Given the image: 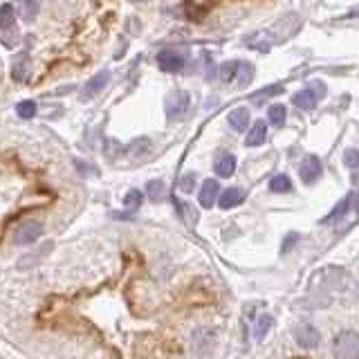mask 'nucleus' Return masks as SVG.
Listing matches in <instances>:
<instances>
[{
    "label": "nucleus",
    "mask_w": 359,
    "mask_h": 359,
    "mask_svg": "<svg viewBox=\"0 0 359 359\" xmlns=\"http://www.w3.org/2000/svg\"><path fill=\"white\" fill-rule=\"evenodd\" d=\"M146 193H149V198H151L153 202L164 200V195H166V184L162 182V180H151V182L146 184Z\"/></svg>",
    "instance_id": "nucleus-17"
},
{
    "label": "nucleus",
    "mask_w": 359,
    "mask_h": 359,
    "mask_svg": "<svg viewBox=\"0 0 359 359\" xmlns=\"http://www.w3.org/2000/svg\"><path fill=\"white\" fill-rule=\"evenodd\" d=\"M344 164H346L348 169H357V166H359V151H357V149H348V151L344 153Z\"/></svg>",
    "instance_id": "nucleus-25"
},
{
    "label": "nucleus",
    "mask_w": 359,
    "mask_h": 359,
    "mask_svg": "<svg viewBox=\"0 0 359 359\" xmlns=\"http://www.w3.org/2000/svg\"><path fill=\"white\" fill-rule=\"evenodd\" d=\"M108 81H110V72L108 70H101V72H97V75L92 77L86 84V92H84V99H90V97H95V95H99L101 90L108 86Z\"/></svg>",
    "instance_id": "nucleus-10"
},
{
    "label": "nucleus",
    "mask_w": 359,
    "mask_h": 359,
    "mask_svg": "<svg viewBox=\"0 0 359 359\" xmlns=\"http://www.w3.org/2000/svg\"><path fill=\"white\" fill-rule=\"evenodd\" d=\"M23 12H25V21H32V18H34V14L38 12V5H36V3L23 5Z\"/></svg>",
    "instance_id": "nucleus-26"
},
{
    "label": "nucleus",
    "mask_w": 359,
    "mask_h": 359,
    "mask_svg": "<svg viewBox=\"0 0 359 359\" xmlns=\"http://www.w3.org/2000/svg\"><path fill=\"white\" fill-rule=\"evenodd\" d=\"M16 112H18L21 119H32L36 115V101H21L18 106H16Z\"/></svg>",
    "instance_id": "nucleus-21"
},
{
    "label": "nucleus",
    "mask_w": 359,
    "mask_h": 359,
    "mask_svg": "<svg viewBox=\"0 0 359 359\" xmlns=\"http://www.w3.org/2000/svg\"><path fill=\"white\" fill-rule=\"evenodd\" d=\"M265 135H267L265 121H254L251 128H249V133H247V146H263Z\"/></svg>",
    "instance_id": "nucleus-13"
},
{
    "label": "nucleus",
    "mask_w": 359,
    "mask_h": 359,
    "mask_svg": "<svg viewBox=\"0 0 359 359\" xmlns=\"http://www.w3.org/2000/svg\"><path fill=\"white\" fill-rule=\"evenodd\" d=\"M189 103H191V97H189L186 90H171V92L166 95V101H164L166 115L171 119L184 115L186 108H189Z\"/></svg>",
    "instance_id": "nucleus-4"
},
{
    "label": "nucleus",
    "mask_w": 359,
    "mask_h": 359,
    "mask_svg": "<svg viewBox=\"0 0 359 359\" xmlns=\"http://www.w3.org/2000/svg\"><path fill=\"white\" fill-rule=\"evenodd\" d=\"M245 202V191L243 189H236V186H232V189H227L220 193V198H218V205L223 207V209H234V207H238Z\"/></svg>",
    "instance_id": "nucleus-11"
},
{
    "label": "nucleus",
    "mask_w": 359,
    "mask_h": 359,
    "mask_svg": "<svg viewBox=\"0 0 359 359\" xmlns=\"http://www.w3.org/2000/svg\"><path fill=\"white\" fill-rule=\"evenodd\" d=\"M236 75H238V63L227 61V63L220 65V79H223V81H232Z\"/></svg>",
    "instance_id": "nucleus-23"
},
{
    "label": "nucleus",
    "mask_w": 359,
    "mask_h": 359,
    "mask_svg": "<svg viewBox=\"0 0 359 359\" xmlns=\"http://www.w3.org/2000/svg\"><path fill=\"white\" fill-rule=\"evenodd\" d=\"M236 79H238L240 86H247L249 81L254 79V65L240 61V63H238V75H236Z\"/></svg>",
    "instance_id": "nucleus-19"
},
{
    "label": "nucleus",
    "mask_w": 359,
    "mask_h": 359,
    "mask_svg": "<svg viewBox=\"0 0 359 359\" xmlns=\"http://www.w3.org/2000/svg\"><path fill=\"white\" fill-rule=\"evenodd\" d=\"M40 234H43V225L40 223H23V225L16 227L14 243L16 245H32L40 238Z\"/></svg>",
    "instance_id": "nucleus-6"
},
{
    "label": "nucleus",
    "mask_w": 359,
    "mask_h": 359,
    "mask_svg": "<svg viewBox=\"0 0 359 359\" xmlns=\"http://www.w3.org/2000/svg\"><path fill=\"white\" fill-rule=\"evenodd\" d=\"M142 200H144V193H142V191L130 189V191L126 193V198H124V205H126L128 209H137V207L142 205Z\"/></svg>",
    "instance_id": "nucleus-24"
},
{
    "label": "nucleus",
    "mask_w": 359,
    "mask_h": 359,
    "mask_svg": "<svg viewBox=\"0 0 359 359\" xmlns=\"http://www.w3.org/2000/svg\"><path fill=\"white\" fill-rule=\"evenodd\" d=\"M292 189V182L288 175H274L272 180H269V191L272 193H288Z\"/></svg>",
    "instance_id": "nucleus-18"
},
{
    "label": "nucleus",
    "mask_w": 359,
    "mask_h": 359,
    "mask_svg": "<svg viewBox=\"0 0 359 359\" xmlns=\"http://www.w3.org/2000/svg\"><path fill=\"white\" fill-rule=\"evenodd\" d=\"M274 319L269 314H260L258 319L254 321V330H251V337H254V341H263L265 334L269 332V328H272Z\"/></svg>",
    "instance_id": "nucleus-14"
},
{
    "label": "nucleus",
    "mask_w": 359,
    "mask_h": 359,
    "mask_svg": "<svg viewBox=\"0 0 359 359\" xmlns=\"http://www.w3.org/2000/svg\"><path fill=\"white\" fill-rule=\"evenodd\" d=\"M14 27V7L10 3L3 5V10H0V29H10Z\"/></svg>",
    "instance_id": "nucleus-20"
},
{
    "label": "nucleus",
    "mask_w": 359,
    "mask_h": 359,
    "mask_svg": "<svg viewBox=\"0 0 359 359\" xmlns=\"http://www.w3.org/2000/svg\"><path fill=\"white\" fill-rule=\"evenodd\" d=\"M214 169H216V173L220 177H230V175H234V171H236V158L234 155H223V158H220L214 164Z\"/></svg>",
    "instance_id": "nucleus-15"
},
{
    "label": "nucleus",
    "mask_w": 359,
    "mask_h": 359,
    "mask_svg": "<svg viewBox=\"0 0 359 359\" xmlns=\"http://www.w3.org/2000/svg\"><path fill=\"white\" fill-rule=\"evenodd\" d=\"M184 63H186L184 54H180V52L164 50V52L158 54V65H160L162 72H171V75H175V72H180L184 68Z\"/></svg>",
    "instance_id": "nucleus-8"
},
{
    "label": "nucleus",
    "mask_w": 359,
    "mask_h": 359,
    "mask_svg": "<svg viewBox=\"0 0 359 359\" xmlns=\"http://www.w3.org/2000/svg\"><path fill=\"white\" fill-rule=\"evenodd\" d=\"M218 344V330L209 328V325H200L191 332V350L195 355L207 357L214 353V348Z\"/></svg>",
    "instance_id": "nucleus-2"
},
{
    "label": "nucleus",
    "mask_w": 359,
    "mask_h": 359,
    "mask_svg": "<svg viewBox=\"0 0 359 359\" xmlns=\"http://www.w3.org/2000/svg\"><path fill=\"white\" fill-rule=\"evenodd\" d=\"M321 173H323V164L317 155H308V158L304 160V164L299 166V175L306 184L317 182V180L321 177Z\"/></svg>",
    "instance_id": "nucleus-7"
},
{
    "label": "nucleus",
    "mask_w": 359,
    "mask_h": 359,
    "mask_svg": "<svg viewBox=\"0 0 359 359\" xmlns=\"http://www.w3.org/2000/svg\"><path fill=\"white\" fill-rule=\"evenodd\" d=\"M149 146H151V142H149V140H135L133 144L128 146V153L133 155L135 160H140L142 155H144L146 151H149Z\"/></svg>",
    "instance_id": "nucleus-22"
},
{
    "label": "nucleus",
    "mask_w": 359,
    "mask_h": 359,
    "mask_svg": "<svg viewBox=\"0 0 359 359\" xmlns=\"http://www.w3.org/2000/svg\"><path fill=\"white\" fill-rule=\"evenodd\" d=\"M323 97H325V84L323 81H310L301 92H297L295 97H292V103H295L297 108H301V110H312L314 106L319 103V99H323Z\"/></svg>",
    "instance_id": "nucleus-3"
},
{
    "label": "nucleus",
    "mask_w": 359,
    "mask_h": 359,
    "mask_svg": "<svg viewBox=\"0 0 359 359\" xmlns=\"http://www.w3.org/2000/svg\"><path fill=\"white\" fill-rule=\"evenodd\" d=\"M216 198H220V184H218V180H205V182H202L200 195H198L200 205L205 207V209H211V207L216 205Z\"/></svg>",
    "instance_id": "nucleus-9"
},
{
    "label": "nucleus",
    "mask_w": 359,
    "mask_h": 359,
    "mask_svg": "<svg viewBox=\"0 0 359 359\" xmlns=\"http://www.w3.org/2000/svg\"><path fill=\"white\" fill-rule=\"evenodd\" d=\"M332 355L337 359H359V332H339L332 341Z\"/></svg>",
    "instance_id": "nucleus-1"
},
{
    "label": "nucleus",
    "mask_w": 359,
    "mask_h": 359,
    "mask_svg": "<svg viewBox=\"0 0 359 359\" xmlns=\"http://www.w3.org/2000/svg\"><path fill=\"white\" fill-rule=\"evenodd\" d=\"M297 238H299V236H297V234H292V236H290V240H285V243H283V251H285V254H288V251L292 249V245H295Z\"/></svg>",
    "instance_id": "nucleus-28"
},
{
    "label": "nucleus",
    "mask_w": 359,
    "mask_h": 359,
    "mask_svg": "<svg viewBox=\"0 0 359 359\" xmlns=\"http://www.w3.org/2000/svg\"><path fill=\"white\" fill-rule=\"evenodd\" d=\"M285 117H288V112H285V106L274 103V106H269V108H267V119H269V124H272V126L281 128L285 124Z\"/></svg>",
    "instance_id": "nucleus-16"
},
{
    "label": "nucleus",
    "mask_w": 359,
    "mask_h": 359,
    "mask_svg": "<svg viewBox=\"0 0 359 359\" xmlns=\"http://www.w3.org/2000/svg\"><path fill=\"white\" fill-rule=\"evenodd\" d=\"M227 119H230V126H232L234 130H238V133H243V130L249 126V110H247V108H234Z\"/></svg>",
    "instance_id": "nucleus-12"
},
{
    "label": "nucleus",
    "mask_w": 359,
    "mask_h": 359,
    "mask_svg": "<svg viewBox=\"0 0 359 359\" xmlns=\"http://www.w3.org/2000/svg\"><path fill=\"white\" fill-rule=\"evenodd\" d=\"M350 198H353V211H355V216L359 218V191L350 193Z\"/></svg>",
    "instance_id": "nucleus-29"
},
{
    "label": "nucleus",
    "mask_w": 359,
    "mask_h": 359,
    "mask_svg": "<svg viewBox=\"0 0 359 359\" xmlns=\"http://www.w3.org/2000/svg\"><path fill=\"white\" fill-rule=\"evenodd\" d=\"M295 341L301 348L314 350L317 346H319L321 334H319V330H317L312 323H301V325H297V330H295Z\"/></svg>",
    "instance_id": "nucleus-5"
},
{
    "label": "nucleus",
    "mask_w": 359,
    "mask_h": 359,
    "mask_svg": "<svg viewBox=\"0 0 359 359\" xmlns=\"http://www.w3.org/2000/svg\"><path fill=\"white\" fill-rule=\"evenodd\" d=\"M193 180H195L193 173H186V175L182 177V184H180V189H182V191H191V189H193Z\"/></svg>",
    "instance_id": "nucleus-27"
}]
</instances>
